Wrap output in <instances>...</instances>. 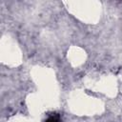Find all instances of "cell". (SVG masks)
Segmentation results:
<instances>
[{
  "instance_id": "6da1fadb",
  "label": "cell",
  "mask_w": 122,
  "mask_h": 122,
  "mask_svg": "<svg viewBox=\"0 0 122 122\" xmlns=\"http://www.w3.org/2000/svg\"><path fill=\"white\" fill-rule=\"evenodd\" d=\"M45 122H62V118L58 112H52L46 118Z\"/></svg>"
}]
</instances>
